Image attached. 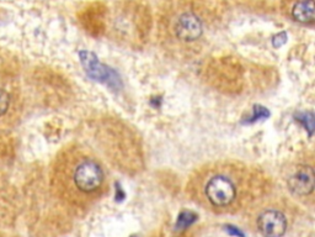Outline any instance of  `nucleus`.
Returning <instances> with one entry per match:
<instances>
[{
  "label": "nucleus",
  "mask_w": 315,
  "mask_h": 237,
  "mask_svg": "<svg viewBox=\"0 0 315 237\" xmlns=\"http://www.w3.org/2000/svg\"><path fill=\"white\" fill-rule=\"evenodd\" d=\"M258 174L235 161H217L200 167L188 183L190 194L216 213L235 210L251 192Z\"/></svg>",
  "instance_id": "nucleus-1"
},
{
  "label": "nucleus",
  "mask_w": 315,
  "mask_h": 237,
  "mask_svg": "<svg viewBox=\"0 0 315 237\" xmlns=\"http://www.w3.org/2000/svg\"><path fill=\"white\" fill-rule=\"evenodd\" d=\"M64 158L63 180L75 199L90 203L105 193L107 172L93 151L86 147H74Z\"/></svg>",
  "instance_id": "nucleus-2"
},
{
  "label": "nucleus",
  "mask_w": 315,
  "mask_h": 237,
  "mask_svg": "<svg viewBox=\"0 0 315 237\" xmlns=\"http://www.w3.org/2000/svg\"><path fill=\"white\" fill-rule=\"evenodd\" d=\"M254 226L263 237H282L289 227V217L278 205L261 206L254 216Z\"/></svg>",
  "instance_id": "nucleus-3"
},
{
  "label": "nucleus",
  "mask_w": 315,
  "mask_h": 237,
  "mask_svg": "<svg viewBox=\"0 0 315 237\" xmlns=\"http://www.w3.org/2000/svg\"><path fill=\"white\" fill-rule=\"evenodd\" d=\"M286 185L288 192L298 199L310 198L314 194L315 173L313 163L297 162L293 163L286 174Z\"/></svg>",
  "instance_id": "nucleus-4"
},
{
  "label": "nucleus",
  "mask_w": 315,
  "mask_h": 237,
  "mask_svg": "<svg viewBox=\"0 0 315 237\" xmlns=\"http://www.w3.org/2000/svg\"><path fill=\"white\" fill-rule=\"evenodd\" d=\"M203 22L194 11H183L172 25V33L175 38L182 43H194L203 36Z\"/></svg>",
  "instance_id": "nucleus-5"
},
{
  "label": "nucleus",
  "mask_w": 315,
  "mask_h": 237,
  "mask_svg": "<svg viewBox=\"0 0 315 237\" xmlns=\"http://www.w3.org/2000/svg\"><path fill=\"white\" fill-rule=\"evenodd\" d=\"M291 15L299 24H313L315 19L314 0H297L292 7Z\"/></svg>",
  "instance_id": "nucleus-6"
},
{
  "label": "nucleus",
  "mask_w": 315,
  "mask_h": 237,
  "mask_svg": "<svg viewBox=\"0 0 315 237\" xmlns=\"http://www.w3.org/2000/svg\"><path fill=\"white\" fill-rule=\"evenodd\" d=\"M10 104V98L8 96L7 91H4L3 89H0V116L4 115L8 111Z\"/></svg>",
  "instance_id": "nucleus-7"
}]
</instances>
